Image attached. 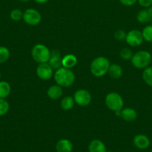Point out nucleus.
<instances>
[{"label":"nucleus","mask_w":152,"mask_h":152,"mask_svg":"<svg viewBox=\"0 0 152 152\" xmlns=\"http://www.w3.org/2000/svg\"><path fill=\"white\" fill-rule=\"evenodd\" d=\"M54 79L57 85L62 88H68L73 85L75 80V76L71 69L61 67L55 71Z\"/></svg>","instance_id":"nucleus-1"},{"label":"nucleus","mask_w":152,"mask_h":152,"mask_svg":"<svg viewBox=\"0 0 152 152\" xmlns=\"http://www.w3.org/2000/svg\"><path fill=\"white\" fill-rule=\"evenodd\" d=\"M110 62L104 56H98L92 60L90 64V71L96 77H104L108 72Z\"/></svg>","instance_id":"nucleus-2"},{"label":"nucleus","mask_w":152,"mask_h":152,"mask_svg":"<svg viewBox=\"0 0 152 152\" xmlns=\"http://www.w3.org/2000/svg\"><path fill=\"white\" fill-rule=\"evenodd\" d=\"M152 60L151 54L147 50H139L133 55L131 64L138 69H145L149 66Z\"/></svg>","instance_id":"nucleus-3"},{"label":"nucleus","mask_w":152,"mask_h":152,"mask_svg":"<svg viewBox=\"0 0 152 152\" xmlns=\"http://www.w3.org/2000/svg\"><path fill=\"white\" fill-rule=\"evenodd\" d=\"M51 56V50L43 44H37L31 50V56L35 62L45 63L49 62Z\"/></svg>","instance_id":"nucleus-4"},{"label":"nucleus","mask_w":152,"mask_h":152,"mask_svg":"<svg viewBox=\"0 0 152 152\" xmlns=\"http://www.w3.org/2000/svg\"><path fill=\"white\" fill-rule=\"evenodd\" d=\"M105 105L110 110L118 113L123 108L124 99L119 94L110 92L105 97Z\"/></svg>","instance_id":"nucleus-5"},{"label":"nucleus","mask_w":152,"mask_h":152,"mask_svg":"<svg viewBox=\"0 0 152 152\" xmlns=\"http://www.w3.org/2000/svg\"><path fill=\"white\" fill-rule=\"evenodd\" d=\"M22 19L28 25L35 26L41 22L42 16L40 12L36 9L28 8L23 12Z\"/></svg>","instance_id":"nucleus-6"},{"label":"nucleus","mask_w":152,"mask_h":152,"mask_svg":"<svg viewBox=\"0 0 152 152\" xmlns=\"http://www.w3.org/2000/svg\"><path fill=\"white\" fill-rule=\"evenodd\" d=\"M74 100L77 105L81 107H86L90 104L92 96L88 91L85 89H79L74 94Z\"/></svg>","instance_id":"nucleus-7"},{"label":"nucleus","mask_w":152,"mask_h":152,"mask_svg":"<svg viewBox=\"0 0 152 152\" xmlns=\"http://www.w3.org/2000/svg\"><path fill=\"white\" fill-rule=\"evenodd\" d=\"M127 44L132 47H137L139 46L143 42L142 34L141 31L138 30H131L129 32L127 33L126 38H125Z\"/></svg>","instance_id":"nucleus-8"},{"label":"nucleus","mask_w":152,"mask_h":152,"mask_svg":"<svg viewBox=\"0 0 152 152\" xmlns=\"http://www.w3.org/2000/svg\"><path fill=\"white\" fill-rule=\"evenodd\" d=\"M36 72L37 77L43 80H49L53 76V69L48 62L39 64Z\"/></svg>","instance_id":"nucleus-9"},{"label":"nucleus","mask_w":152,"mask_h":152,"mask_svg":"<svg viewBox=\"0 0 152 152\" xmlns=\"http://www.w3.org/2000/svg\"><path fill=\"white\" fill-rule=\"evenodd\" d=\"M133 142L136 148L140 150L146 149L148 148L151 144L150 139L146 135L142 134L136 135L133 140Z\"/></svg>","instance_id":"nucleus-10"},{"label":"nucleus","mask_w":152,"mask_h":152,"mask_svg":"<svg viewBox=\"0 0 152 152\" xmlns=\"http://www.w3.org/2000/svg\"><path fill=\"white\" fill-rule=\"evenodd\" d=\"M48 63L52 67V69L55 71L62 67V57H61L59 50L56 49L51 50L50 59Z\"/></svg>","instance_id":"nucleus-11"},{"label":"nucleus","mask_w":152,"mask_h":152,"mask_svg":"<svg viewBox=\"0 0 152 152\" xmlns=\"http://www.w3.org/2000/svg\"><path fill=\"white\" fill-rule=\"evenodd\" d=\"M117 115L120 116L122 120L126 122H133L137 118V112L132 108H122Z\"/></svg>","instance_id":"nucleus-12"},{"label":"nucleus","mask_w":152,"mask_h":152,"mask_svg":"<svg viewBox=\"0 0 152 152\" xmlns=\"http://www.w3.org/2000/svg\"><path fill=\"white\" fill-rule=\"evenodd\" d=\"M47 95L51 99L57 100L60 99L63 95V88L58 85H53L50 86L47 90Z\"/></svg>","instance_id":"nucleus-13"},{"label":"nucleus","mask_w":152,"mask_h":152,"mask_svg":"<svg viewBox=\"0 0 152 152\" xmlns=\"http://www.w3.org/2000/svg\"><path fill=\"white\" fill-rule=\"evenodd\" d=\"M57 152H72V143L67 139H61L56 143Z\"/></svg>","instance_id":"nucleus-14"},{"label":"nucleus","mask_w":152,"mask_h":152,"mask_svg":"<svg viewBox=\"0 0 152 152\" xmlns=\"http://www.w3.org/2000/svg\"><path fill=\"white\" fill-rule=\"evenodd\" d=\"M88 151L89 152H107L105 145L100 140L91 141L88 146Z\"/></svg>","instance_id":"nucleus-15"},{"label":"nucleus","mask_w":152,"mask_h":152,"mask_svg":"<svg viewBox=\"0 0 152 152\" xmlns=\"http://www.w3.org/2000/svg\"><path fill=\"white\" fill-rule=\"evenodd\" d=\"M77 62V59L74 54L69 53L62 57V67H64V68L71 69L73 67L75 66Z\"/></svg>","instance_id":"nucleus-16"},{"label":"nucleus","mask_w":152,"mask_h":152,"mask_svg":"<svg viewBox=\"0 0 152 152\" xmlns=\"http://www.w3.org/2000/svg\"><path fill=\"white\" fill-rule=\"evenodd\" d=\"M107 73L112 78L119 79L122 76L123 70H122V67L117 64H110Z\"/></svg>","instance_id":"nucleus-17"},{"label":"nucleus","mask_w":152,"mask_h":152,"mask_svg":"<svg viewBox=\"0 0 152 152\" xmlns=\"http://www.w3.org/2000/svg\"><path fill=\"white\" fill-rule=\"evenodd\" d=\"M137 19L139 22L142 24H146L150 21H152L151 16L148 9H143V10L139 11L137 15Z\"/></svg>","instance_id":"nucleus-18"},{"label":"nucleus","mask_w":152,"mask_h":152,"mask_svg":"<svg viewBox=\"0 0 152 152\" xmlns=\"http://www.w3.org/2000/svg\"><path fill=\"white\" fill-rule=\"evenodd\" d=\"M11 91L10 85L6 81L0 80V99H5L10 95Z\"/></svg>","instance_id":"nucleus-19"},{"label":"nucleus","mask_w":152,"mask_h":152,"mask_svg":"<svg viewBox=\"0 0 152 152\" xmlns=\"http://www.w3.org/2000/svg\"><path fill=\"white\" fill-rule=\"evenodd\" d=\"M74 98L72 96H66L62 99L61 102V106L64 111H69L74 107L75 105Z\"/></svg>","instance_id":"nucleus-20"},{"label":"nucleus","mask_w":152,"mask_h":152,"mask_svg":"<svg viewBox=\"0 0 152 152\" xmlns=\"http://www.w3.org/2000/svg\"><path fill=\"white\" fill-rule=\"evenodd\" d=\"M142 80L148 86L152 87V66L145 68L142 72Z\"/></svg>","instance_id":"nucleus-21"},{"label":"nucleus","mask_w":152,"mask_h":152,"mask_svg":"<svg viewBox=\"0 0 152 152\" xmlns=\"http://www.w3.org/2000/svg\"><path fill=\"white\" fill-rule=\"evenodd\" d=\"M143 39L148 42H152V25H147L142 31Z\"/></svg>","instance_id":"nucleus-22"},{"label":"nucleus","mask_w":152,"mask_h":152,"mask_svg":"<svg viewBox=\"0 0 152 152\" xmlns=\"http://www.w3.org/2000/svg\"><path fill=\"white\" fill-rule=\"evenodd\" d=\"M10 57V50L4 46H0V64L4 63Z\"/></svg>","instance_id":"nucleus-23"},{"label":"nucleus","mask_w":152,"mask_h":152,"mask_svg":"<svg viewBox=\"0 0 152 152\" xmlns=\"http://www.w3.org/2000/svg\"><path fill=\"white\" fill-rule=\"evenodd\" d=\"M22 16H23V13L20 9H13L10 11V17L12 20L13 21H20L22 19Z\"/></svg>","instance_id":"nucleus-24"},{"label":"nucleus","mask_w":152,"mask_h":152,"mask_svg":"<svg viewBox=\"0 0 152 152\" xmlns=\"http://www.w3.org/2000/svg\"><path fill=\"white\" fill-rule=\"evenodd\" d=\"M10 108V105L5 99H0V117L7 114Z\"/></svg>","instance_id":"nucleus-25"},{"label":"nucleus","mask_w":152,"mask_h":152,"mask_svg":"<svg viewBox=\"0 0 152 152\" xmlns=\"http://www.w3.org/2000/svg\"><path fill=\"white\" fill-rule=\"evenodd\" d=\"M133 55L134 54H133L132 50H131L130 48H122L120 51L121 58L125 59V60H131Z\"/></svg>","instance_id":"nucleus-26"},{"label":"nucleus","mask_w":152,"mask_h":152,"mask_svg":"<svg viewBox=\"0 0 152 152\" xmlns=\"http://www.w3.org/2000/svg\"><path fill=\"white\" fill-rule=\"evenodd\" d=\"M127 33L124 30L119 29L116 30L114 33V38L118 41H123L126 38Z\"/></svg>","instance_id":"nucleus-27"},{"label":"nucleus","mask_w":152,"mask_h":152,"mask_svg":"<svg viewBox=\"0 0 152 152\" xmlns=\"http://www.w3.org/2000/svg\"><path fill=\"white\" fill-rule=\"evenodd\" d=\"M140 6L148 8V7L152 6V0H137Z\"/></svg>","instance_id":"nucleus-28"},{"label":"nucleus","mask_w":152,"mask_h":152,"mask_svg":"<svg viewBox=\"0 0 152 152\" xmlns=\"http://www.w3.org/2000/svg\"><path fill=\"white\" fill-rule=\"evenodd\" d=\"M120 3L125 6H132L136 4L137 0H119Z\"/></svg>","instance_id":"nucleus-29"},{"label":"nucleus","mask_w":152,"mask_h":152,"mask_svg":"<svg viewBox=\"0 0 152 152\" xmlns=\"http://www.w3.org/2000/svg\"><path fill=\"white\" fill-rule=\"evenodd\" d=\"M37 3H39V4H44V3L47 2L49 0H34Z\"/></svg>","instance_id":"nucleus-30"},{"label":"nucleus","mask_w":152,"mask_h":152,"mask_svg":"<svg viewBox=\"0 0 152 152\" xmlns=\"http://www.w3.org/2000/svg\"><path fill=\"white\" fill-rule=\"evenodd\" d=\"M148 10L149 13H150L151 16V19H152V6H151V7H148Z\"/></svg>","instance_id":"nucleus-31"},{"label":"nucleus","mask_w":152,"mask_h":152,"mask_svg":"<svg viewBox=\"0 0 152 152\" xmlns=\"http://www.w3.org/2000/svg\"><path fill=\"white\" fill-rule=\"evenodd\" d=\"M20 1H22V2H27V1H28L29 0H19Z\"/></svg>","instance_id":"nucleus-32"},{"label":"nucleus","mask_w":152,"mask_h":152,"mask_svg":"<svg viewBox=\"0 0 152 152\" xmlns=\"http://www.w3.org/2000/svg\"><path fill=\"white\" fill-rule=\"evenodd\" d=\"M0 80H1V72H0Z\"/></svg>","instance_id":"nucleus-33"},{"label":"nucleus","mask_w":152,"mask_h":152,"mask_svg":"<svg viewBox=\"0 0 152 152\" xmlns=\"http://www.w3.org/2000/svg\"><path fill=\"white\" fill-rule=\"evenodd\" d=\"M107 152H113V151H107Z\"/></svg>","instance_id":"nucleus-34"},{"label":"nucleus","mask_w":152,"mask_h":152,"mask_svg":"<svg viewBox=\"0 0 152 152\" xmlns=\"http://www.w3.org/2000/svg\"><path fill=\"white\" fill-rule=\"evenodd\" d=\"M151 152H152V149H151Z\"/></svg>","instance_id":"nucleus-35"}]
</instances>
